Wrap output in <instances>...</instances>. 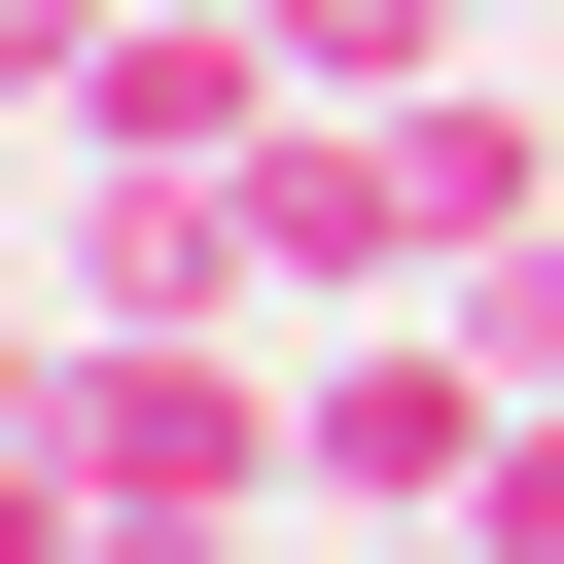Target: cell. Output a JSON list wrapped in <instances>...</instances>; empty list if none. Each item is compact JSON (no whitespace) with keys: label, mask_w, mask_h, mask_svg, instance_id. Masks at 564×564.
I'll use <instances>...</instances> for the list:
<instances>
[{"label":"cell","mask_w":564,"mask_h":564,"mask_svg":"<svg viewBox=\"0 0 564 564\" xmlns=\"http://www.w3.org/2000/svg\"><path fill=\"white\" fill-rule=\"evenodd\" d=\"M458 352H494V388H564V212H529V247H458Z\"/></svg>","instance_id":"52a82bcc"},{"label":"cell","mask_w":564,"mask_h":564,"mask_svg":"<svg viewBox=\"0 0 564 564\" xmlns=\"http://www.w3.org/2000/svg\"><path fill=\"white\" fill-rule=\"evenodd\" d=\"M494 35H564V0H494Z\"/></svg>","instance_id":"30bf717a"},{"label":"cell","mask_w":564,"mask_h":564,"mask_svg":"<svg viewBox=\"0 0 564 564\" xmlns=\"http://www.w3.org/2000/svg\"><path fill=\"white\" fill-rule=\"evenodd\" d=\"M388 141H423V282H458V247H529V212H564V70H423V106H388Z\"/></svg>","instance_id":"5b68a950"},{"label":"cell","mask_w":564,"mask_h":564,"mask_svg":"<svg viewBox=\"0 0 564 564\" xmlns=\"http://www.w3.org/2000/svg\"><path fill=\"white\" fill-rule=\"evenodd\" d=\"M0 70H35V141L70 176H247L317 70H282V0H0Z\"/></svg>","instance_id":"7a4b0ae2"},{"label":"cell","mask_w":564,"mask_h":564,"mask_svg":"<svg viewBox=\"0 0 564 564\" xmlns=\"http://www.w3.org/2000/svg\"><path fill=\"white\" fill-rule=\"evenodd\" d=\"M494 423H529V388L458 352V282H388V317L317 352V529H458V494H494Z\"/></svg>","instance_id":"3957f363"},{"label":"cell","mask_w":564,"mask_h":564,"mask_svg":"<svg viewBox=\"0 0 564 564\" xmlns=\"http://www.w3.org/2000/svg\"><path fill=\"white\" fill-rule=\"evenodd\" d=\"M352 564H494V529H352Z\"/></svg>","instance_id":"9c48e42d"},{"label":"cell","mask_w":564,"mask_h":564,"mask_svg":"<svg viewBox=\"0 0 564 564\" xmlns=\"http://www.w3.org/2000/svg\"><path fill=\"white\" fill-rule=\"evenodd\" d=\"M70 564H282V529H70Z\"/></svg>","instance_id":"ba28073f"},{"label":"cell","mask_w":564,"mask_h":564,"mask_svg":"<svg viewBox=\"0 0 564 564\" xmlns=\"http://www.w3.org/2000/svg\"><path fill=\"white\" fill-rule=\"evenodd\" d=\"M212 212H247V317H388V282H423V141H388V106H282Z\"/></svg>","instance_id":"277c9868"},{"label":"cell","mask_w":564,"mask_h":564,"mask_svg":"<svg viewBox=\"0 0 564 564\" xmlns=\"http://www.w3.org/2000/svg\"><path fill=\"white\" fill-rule=\"evenodd\" d=\"M282 70L317 106H423V70H494V0H282Z\"/></svg>","instance_id":"8992f818"},{"label":"cell","mask_w":564,"mask_h":564,"mask_svg":"<svg viewBox=\"0 0 564 564\" xmlns=\"http://www.w3.org/2000/svg\"><path fill=\"white\" fill-rule=\"evenodd\" d=\"M70 529H317V352L282 317H70L35 352V564Z\"/></svg>","instance_id":"6da1fadb"}]
</instances>
